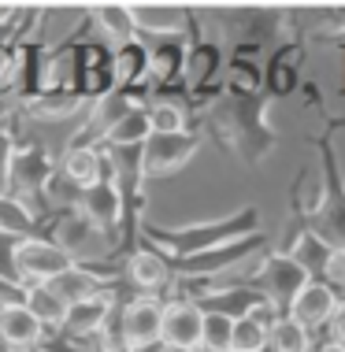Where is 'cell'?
I'll return each mask as SVG.
<instances>
[{
  "label": "cell",
  "instance_id": "cell-24",
  "mask_svg": "<svg viewBox=\"0 0 345 352\" xmlns=\"http://www.w3.org/2000/svg\"><path fill=\"white\" fill-rule=\"evenodd\" d=\"M267 330L271 322L264 311H253L245 319H234V338H230V352H264L267 349Z\"/></svg>",
  "mask_w": 345,
  "mask_h": 352
},
{
  "label": "cell",
  "instance_id": "cell-3",
  "mask_svg": "<svg viewBox=\"0 0 345 352\" xmlns=\"http://www.w3.org/2000/svg\"><path fill=\"white\" fill-rule=\"evenodd\" d=\"M19 282H23V289H30V285H49L52 278H60L63 271L74 267V260L67 256L60 245L45 241V237H30V241L19 245Z\"/></svg>",
  "mask_w": 345,
  "mask_h": 352
},
{
  "label": "cell",
  "instance_id": "cell-33",
  "mask_svg": "<svg viewBox=\"0 0 345 352\" xmlns=\"http://www.w3.org/2000/svg\"><path fill=\"white\" fill-rule=\"evenodd\" d=\"M331 341L345 349V308H338V311H334V319H331Z\"/></svg>",
  "mask_w": 345,
  "mask_h": 352
},
{
  "label": "cell",
  "instance_id": "cell-36",
  "mask_svg": "<svg viewBox=\"0 0 345 352\" xmlns=\"http://www.w3.org/2000/svg\"><path fill=\"white\" fill-rule=\"evenodd\" d=\"M97 352H119V349H97Z\"/></svg>",
  "mask_w": 345,
  "mask_h": 352
},
{
  "label": "cell",
  "instance_id": "cell-4",
  "mask_svg": "<svg viewBox=\"0 0 345 352\" xmlns=\"http://www.w3.org/2000/svg\"><path fill=\"white\" fill-rule=\"evenodd\" d=\"M197 152L194 134H149L141 145V178H167Z\"/></svg>",
  "mask_w": 345,
  "mask_h": 352
},
{
  "label": "cell",
  "instance_id": "cell-17",
  "mask_svg": "<svg viewBox=\"0 0 345 352\" xmlns=\"http://www.w3.org/2000/svg\"><path fill=\"white\" fill-rule=\"evenodd\" d=\"M108 167H112V164H108V156H104L101 148H67L60 175L82 193V189L97 186L101 178L108 175Z\"/></svg>",
  "mask_w": 345,
  "mask_h": 352
},
{
  "label": "cell",
  "instance_id": "cell-7",
  "mask_svg": "<svg viewBox=\"0 0 345 352\" xmlns=\"http://www.w3.org/2000/svg\"><path fill=\"white\" fill-rule=\"evenodd\" d=\"M79 212L93 223V230H115V226L123 223V201H119V189H115V178H112V167H108V175L101 178L97 186H90V189H82L79 193Z\"/></svg>",
  "mask_w": 345,
  "mask_h": 352
},
{
  "label": "cell",
  "instance_id": "cell-25",
  "mask_svg": "<svg viewBox=\"0 0 345 352\" xmlns=\"http://www.w3.org/2000/svg\"><path fill=\"white\" fill-rule=\"evenodd\" d=\"M90 100H82L79 93H37L34 100H26V111L37 119H63V116H79Z\"/></svg>",
  "mask_w": 345,
  "mask_h": 352
},
{
  "label": "cell",
  "instance_id": "cell-11",
  "mask_svg": "<svg viewBox=\"0 0 345 352\" xmlns=\"http://www.w3.org/2000/svg\"><path fill=\"white\" fill-rule=\"evenodd\" d=\"M334 311H338V300H334V289H331V285H323V282H309V285H304V289L290 300V319L301 322L304 330L331 322Z\"/></svg>",
  "mask_w": 345,
  "mask_h": 352
},
{
  "label": "cell",
  "instance_id": "cell-27",
  "mask_svg": "<svg viewBox=\"0 0 345 352\" xmlns=\"http://www.w3.org/2000/svg\"><path fill=\"white\" fill-rule=\"evenodd\" d=\"M267 349L271 352H304L309 349V330L301 322H293L290 316L275 319L271 330H267Z\"/></svg>",
  "mask_w": 345,
  "mask_h": 352
},
{
  "label": "cell",
  "instance_id": "cell-19",
  "mask_svg": "<svg viewBox=\"0 0 345 352\" xmlns=\"http://www.w3.org/2000/svg\"><path fill=\"white\" fill-rule=\"evenodd\" d=\"M309 282H312L309 271H304L293 256H290V260H271V263H267V271H264V278H260V285L267 289V297H275V300H293Z\"/></svg>",
  "mask_w": 345,
  "mask_h": 352
},
{
  "label": "cell",
  "instance_id": "cell-14",
  "mask_svg": "<svg viewBox=\"0 0 345 352\" xmlns=\"http://www.w3.org/2000/svg\"><path fill=\"white\" fill-rule=\"evenodd\" d=\"M253 249H256V237H238V241H227V245H219V249H208V252L186 256V260H175L171 267H178L182 274H212V271L230 267V263H242Z\"/></svg>",
  "mask_w": 345,
  "mask_h": 352
},
{
  "label": "cell",
  "instance_id": "cell-28",
  "mask_svg": "<svg viewBox=\"0 0 345 352\" xmlns=\"http://www.w3.org/2000/svg\"><path fill=\"white\" fill-rule=\"evenodd\" d=\"M149 130L152 134H186V111L175 100H152L149 104Z\"/></svg>",
  "mask_w": 345,
  "mask_h": 352
},
{
  "label": "cell",
  "instance_id": "cell-9",
  "mask_svg": "<svg viewBox=\"0 0 345 352\" xmlns=\"http://www.w3.org/2000/svg\"><path fill=\"white\" fill-rule=\"evenodd\" d=\"M200 327H205V311L194 300H175L164 308V327H160V341L178 349H197L200 345Z\"/></svg>",
  "mask_w": 345,
  "mask_h": 352
},
{
  "label": "cell",
  "instance_id": "cell-31",
  "mask_svg": "<svg viewBox=\"0 0 345 352\" xmlns=\"http://www.w3.org/2000/svg\"><path fill=\"white\" fill-rule=\"evenodd\" d=\"M23 241H26V237L0 234V278H4V282H15V285H23V282H19V263H15L19 245H23Z\"/></svg>",
  "mask_w": 345,
  "mask_h": 352
},
{
  "label": "cell",
  "instance_id": "cell-32",
  "mask_svg": "<svg viewBox=\"0 0 345 352\" xmlns=\"http://www.w3.org/2000/svg\"><path fill=\"white\" fill-rule=\"evenodd\" d=\"M15 130H0V197H8V186H12V164H15Z\"/></svg>",
  "mask_w": 345,
  "mask_h": 352
},
{
  "label": "cell",
  "instance_id": "cell-29",
  "mask_svg": "<svg viewBox=\"0 0 345 352\" xmlns=\"http://www.w3.org/2000/svg\"><path fill=\"white\" fill-rule=\"evenodd\" d=\"M230 338H234V319L219 316V311H205L200 349H208V352H230Z\"/></svg>",
  "mask_w": 345,
  "mask_h": 352
},
{
  "label": "cell",
  "instance_id": "cell-18",
  "mask_svg": "<svg viewBox=\"0 0 345 352\" xmlns=\"http://www.w3.org/2000/svg\"><path fill=\"white\" fill-rule=\"evenodd\" d=\"M115 89L123 93H134L138 85H149V52L141 41H130V45H119L115 49Z\"/></svg>",
  "mask_w": 345,
  "mask_h": 352
},
{
  "label": "cell",
  "instance_id": "cell-2",
  "mask_svg": "<svg viewBox=\"0 0 345 352\" xmlns=\"http://www.w3.org/2000/svg\"><path fill=\"white\" fill-rule=\"evenodd\" d=\"M52 160L41 145L34 148H19L15 164H12V186H8V197H15L26 212H49V182H52Z\"/></svg>",
  "mask_w": 345,
  "mask_h": 352
},
{
  "label": "cell",
  "instance_id": "cell-30",
  "mask_svg": "<svg viewBox=\"0 0 345 352\" xmlns=\"http://www.w3.org/2000/svg\"><path fill=\"white\" fill-rule=\"evenodd\" d=\"M19 71H23V45L0 41V100L15 97V89H19Z\"/></svg>",
  "mask_w": 345,
  "mask_h": 352
},
{
  "label": "cell",
  "instance_id": "cell-22",
  "mask_svg": "<svg viewBox=\"0 0 345 352\" xmlns=\"http://www.w3.org/2000/svg\"><path fill=\"white\" fill-rule=\"evenodd\" d=\"M200 311H219L227 319H245L253 311H260V293H249V289H230V293H208V297L194 300Z\"/></svg>",
  "mask_w": 345,
  "mask_h": 352
},
{
  "label": "cell",
  "instance_id": "cell-23",
  "mask_svg": "<svg viewBox=\"0 0 345 352\" xmlns=\"http://www.w3.org/2000/svg\"><path fill=\"white\" fill-rule=\"evenodd\" d=\"M149 111L145 108H134L130 116H123V122L112 130L108 138H104V145L108 148H141L149 141Z\"/></svg>",
  "mask_w": 345,
  "mask_h": 352
},
{
  "label": "cell",
  "instance_id": "cell-26",
  "mask_svg": "<svg viewBox=\"0 0 345 352\" xmlns=\"http://www.w3.org/2000/svg\"><path fill=\"white\" fill-rule=\"evenodd\" d=\"M26 308L34 311V319L41 322V327H60L63 316H67V304L56 297L49 285H30V289H26Z\"/></svg>",
  "mask_w": 345,
  "mask_h": 352
},
{
  "label": "cell",
  "instance_id": "cell-13",
  "mask_svg": "<svg viewBox=\"0 0 345 352\" xmlns=\"http://www.w3.org/2000/svg\"><path fill=\"white\" fill-rule=\"evenodd\" d=\"M45 327L34 319V311L26 304H8L0 308V345L4 349H34L41 345Z\"/></svg>",
  "mask_w": 345,
  "mask_h": 352
},
{
  "label": "cell",
  "instance_id": "cell-35",
  "mask_svg": "<svg viewBox=\"0 0 345 352\" xmlns=\"http://www.w3.org/2000/svg\"><path fill=\"white\" fill-rule=\"evenodd\" d=\"M320 352H345V349H342V345H334V341H327V345H323Z\"/></svg>",
  "mask_w": 345,
  "mask_h": 352
},
{
  "label": "cell",
  "instance_id": "cell-15",
  "mask_svg": "<svg viewBox=\"0 0 345 352\" xmlns=\"http://www.w3.org/2000/svg\"><path fill=\"white\" fill-rule=\"evenodd\" d=\"M108 311H112V297H93V300H82V304H71L63 322H60V334L71 338V341L104 334V327H108Z\"/></svg>",
  "mask_w": 345,
  "mask_h": 352
},
{
  "label": "cell",
  "instance_id": "cell-5",
  "mask_svg": "<svg viewBox=\"0 0 345 352\" xmlns=\"http://www.w3.org/2000/svg\"><path fill=\"white\" fill-rule=\"evenodd\" d=\"M90 108H93V111H90V119H85V126L71 138V148H93L97 141H104V138H108L112 130L123 122V116H130V111L138 108V100H134V93L112 89L108 97L93 100Z\"/></svg>",
  "mask_w": 345,
  "mask_h": 352
},
{
  "label": "cell",
  "instance_id": "cell-1",
  "mask_svg": "<svg viewBox=\"0 0 345 352\" xmlns=\"http://www.w3.org/2000/svg\"><path fill=\"white\" fill-rule=\"evenodd\" d=\"M256 215L253 212H242L234 219H219V223H200V226H186V230H164V226H152L145 223V234L156 249L171 252L175 260H186V256H197V252H208V249H219L227 241H238L253 230Z\"/></svg>",
  "mask_w": 345,
  "mask_h": 352
},
{
  "label": "cell",
  "instance_id": "cell-10",
  "mask_svg": "<svg viewBox=\"0 0 345 352\" xmlns=\"http://www.w3.org/2000/svg\"><path fill=\"white\" fill-rule=\"evenodd\" d=\"M90 237H97V230H93V223L79 212V208H63L56 219H45V241L60 245L71 260L90 245Z\"/></svg>",
  "mask_w": 345,
  "mask_h": 352
},
{
  "label": "cell",
  "instance_id": "cell-20",
  "mask_svg": "<svg viewBox=\"0 0 345 352\" xmlns=\"http://www.w3.org/2000/svg\"><path fill=\"white\" fill-rule=\"evenodd\" d=\"M127 271H130V282L134 285H141V289H160L167 278H171V260L160 249H134L130 252V263H127Z\"/></svg>",
  "mask_w": 345,
  "mask_h": 352
},
{
  "label": "cell",
  "instance_id": "cell-21",
  "mask_svg": "<svg viewBox=\"0 0 345 352\" xmlns=\"http://www.w3.org/2000/svg\"><path fill=\"white\" fill-rule=\"evenodd\" d=\"M90 19H97V26L115 41V49H119V45L138 41V26H134L130 4H93Z\"/></svg>",
  "mask_w": 345,
  "mask_h": 352
},
{
  "label": "cell",
  "instance_id": "cell-8",
  "mask_svg": "<svg viewBox=\"0 0 345 352\" xmlns=\"http://www.w3.org/2000/svg\"><path fill=\"white\" fill-rule=\"evenodd\" d=\"M149 52V85H171L186 67V45L182 37H138Z\"/></svg>",
  "mask_w": 345,
  "mask_h": 352
},
{
  "label": "cell",
  "instance_id": "cell-6",
  "mask_svg": "<svg viewBox=\"0 0 345 352\" xmlns=\"http://www.w3.org/2000/svg\"><path fill=\"white\" fill-rule=\"evenodd\" d=\"M160 327H164V308H160L152 297H141V300H130L123 308V349L127 352H138V349H149L160 341Z\"/></svg>",
  "mask_w": 345,
  "mask_h": 352
},
{
  "label": "cell",
  "instance_id": "cell-16",
  "mask_svg": "<svg viewBox=\"0 0 345 352\" xmlns=\"http://www.w3.org/2000/svg\"><path fill=\"white\" fill-rule=\"evenodd\" d=\"M49 289L67 304V308H71V304H82V300H93V297H108V282L97 278L93 271H85L79 260H74L71 271H63L60 278H52Z\"/></svg>",
  "mask_w": 345,
  "mask_h": 352
},
{
  "label": "cell",
  "instance_id": "cell-12",
  "mask_svg": "<svg viewBox=\"0 0 345 352\" xmlns=\"http://www.w3.org/2000/svg\"><path fill=\"white\" fill-rule=\"evenodd\" d=\"M138 37H178L186 30V8L178 4H130Z\"/></svg>",
  "mask_w": 345,
  "mask_h": 352
},
{
  "label": "cell",
  "instance_id": "cell-34",
  "mask_svg": "<svg viewBox=\"0 0 345 352\" xmlns=\"http://www.w3.org/2000/svg\"><path fill=\"white\" fill-rule=\"evenodd\" d=\"M138 352H194V349H178V345H167V341H156V345L138 349Z\"/></svg>",
  "mask_w": 345,
  "mask_h": 352
}]
</instances>
